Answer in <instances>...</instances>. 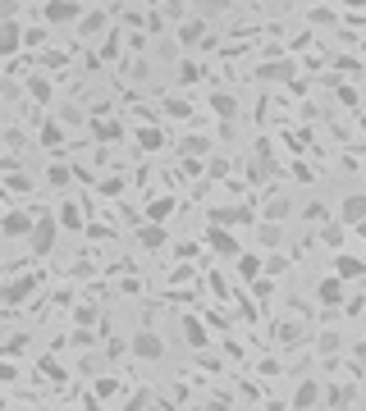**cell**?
I'll use <instances>...</instances> for the list:
<instances>
[{
  "label": "cell",
  "mask_w": 366,
  "mask_h": 411,
  "mask_svg": "<svg viewBox=\"0 0 366 411\" xmlns=\"http://www.w3.org/2000/svg\"><path fill=\"white\" fill-rule=\"evenodd\" d=\"M60 119H69V124H83V110H78V105H60Z\"/></svg>",
  "instance_id": "obj_39"
},
{
  "label": "cell",
  "mask_w": 366,
  "mask_h": 411,
  "mask_svg": "<svg viewBox=\"0 0 366 411\" xmlns=\"http://www.w3.org/2000/svg\"><path fill=\"white\" fill-rule=\"evenodd\" d=\"M37 14H42L46 23H73V18L83 23V14H88V9H83L78 0H46V5H37Z\"/></svg>",
  "instance_id": "obj_1"
},
{
  "label": "cell",
  "mask_w": 366,
  "mask_h": 411,
  "mask_svg": "<svg viewBox=\"0 0 366 411\" xmlns=\"http://www.w3.org/2000/svg\"><path fill=\"white\" fill-rule=\"evenodd\" d=\"M234 266H238V274H243V279H256V274H266V261H261V256H252V251H243Z\"/></svg>",
  "instance_id": "obj_20"
},
{
  "label": "cell",
  "mask_w": 366,
  "mask_h": 411,
  "mask_svg": "<svg viewBox=\"0 0 366 411\" xmlns=\"http://www.w3.org/2000/svg\"><path fill=\"white\" fill-rule=\"evenodd\" d=\"M201 37H206V18H183L179 23V42L183 46H197Z\"/></svg>",
  "instance_id": "obj_15"
},
{
  "label": "cell",
  "mask_w": 366,
  "mask_h": 411,
  "mask_svg": "<svg viewBox=\"0 0 366 411\" xmlns=\"http://www.w3.org/2000/svg\"><path fill=\"white\" fill-rule=\"evenodd\" d=\"M138 242L147 251H160V247H165V229H160V224H142V229H138Z\"/></svg>",
  "instance_id": "obj_17"
},
{
  "label": "cell",
  "mask_w": 366,
  "mask_h": 411,
  "mask_svg": "<svg viewBox=\"0 0 366 411\" xmlns=\"http://www.w3.org/2000/svg\"><path fill=\"white\" fill-rule=\"evenodd\" d=\"M288 215H293V201H288L284 192H275V197H266V206H261V220H266V224H284Z\"/></svg>",
  "instance_id": "obj_8"
},
{
  "label": "cell",
  "mask_w": 366,
  "mask_h": 411,
  "mask_svg": "<svg viewBox=\"0 0 366 411\" xmlns=\"http://www.w3.org/2000/svg\"><path fill=\"white\" fill-rule=\"evenodd\" d=\"M183 334H188L192 347H206V329H201V320H197V316H183Z\"/></svg>",
  "instance_id": "obj_22"
},
{
  "label": "cell",
  "mask_w": 366,
  "mask_h": 411,
  "mask_svg": "<svg viewBox=\"0 0 366 411\" xmlns=\"http://www.w3.org/2000/svg\"><path fill=\"white\" fill-rule=\"evenodd\" d=\"M55 233H60V220L55 215H37V229H33V251L37 256H51V247H55Z\"/></svg>",
  "instance_id": "obj_2"
},
{
  "label": "cell",
  "mask_w": 366,
  "mask_h": 411,
  "mask_svg": "<svg viewBox=\"0 0 366 411\" xmlns=\"http://www.w3.org/2000/svg\"><path fill=\"white\" fill-rule=\"evenodd\" d=\"M288 270V256H271L266 261V274H284Z\"/></svg>",
  "instance_id": "obj_37"
},
{
  "label": "cell",
  "mask_w": 366,
  "mask_h": 411,
  "mask_svg": "<svg viewBox=\"0 0 366 411\" xmlns=\"http://www.w3.org/2000/svg\"><path fill=\"white\" fill-rule=\"evenodd\" d=\"M28 92H33L37 101H51V78H46V73H33V78H28Z\"/></svg>",
  "instance_id": "obj_26"
},
{
  "label": "cell",
  "mask_w": 366,
  "mask_h": 411,
  "mask_svg": "<svg viewBox=\"0 0 366 411\" xmlns=\"http://www.w3.org/2000/svg\"><path fill=\"white\" fill-rule=\"evenodd\" d=\"M362 129H366V114H362Z\"/></svg>",
  "instance_id": "obj_43"
},
{
  "label": "cell",
  "mask_w": 366,
  "mask_h": 411,
  "mask_svg": "<svg viewBox=\"0 0 366 411\" xmlns=\"http://www.w3.org/2000/svg\"><path fill=\"white\" fill-rule=\"evenodd\" d=\"M78 32H83V37L114 32V28H110V14H105V9H88V14H83V23H78Z\"/></svg>",
  "instance_id": "obj_10"
},
{
  "label": "cell",
  "mask_w": 366,
  "mask_h": 411,
  "mask_svg": "<svg viewBox=\"0 0 366 411\" xmlns=\"http://www.w3.org/2000/svg\"><path fill=\"white\" fill-rule=\"evenodd\" d=\"M46 183H51V188H64V183H69V169H64V165H55V169H46Z\"/></svg>",
  "instance_id": "obj_32"
},
{
  "label": "cell",
  "mask_w": 366,
  "mask_h": 411,
  "mask_svg": "<svg viewBox=\"0 0 366 411\" xmlns=\"http://www.w3.org/2000/svg\"><path fill=\"white\" fill-rule=\"evenodd\" d=\"M33 288H37V274H23V279H9V283H5V302L14 306V302H23Z\"/></svg>",
  "instance_id": "obj_14"
},
{
  "label": "cell",
  "mask_w": 366,
  "mask_h": 411,
  "mask_svg": "<svg viewBox=\"0 0 366 411\" xmlns=\"http://www.w3.org/2000/svg\"><path fill=\"white\" fill-rule=\"evenodd\" d=\"M37 142H42V146H51V151H55V146H64V133H60V124H46V129L37 133Z\"/></svg>",
  "instance_id": "obj_27"
},
{
  "label": "cell",
  "mask_w": 366,
  "mask_h": 411,
  "mask_svg": "<svg viewBox=\"0 0 366 411\" xmlns=\"http://www.w3.org/2000/svg\"><path fill=\"white\" fill-rule=\"evenodd\" d=\"M183 151H192V155H201V151H211V142L201 133H192V137H183Z\"/></svg>",
  "instance_id": "obj_30"
},
{
  "label": "cell",
  "mask_w": 366,
  "mask_h": 411,
  "mask_svg": "<svg viewBox=\"0 0 366 411\" xmlns=\"http://www.w3.org/2000/svg\"><path fill=\"white\" fill-rule=\"evenodd\" d=\"M170 215H175V197H156L147 206V224H165Z\"/></svg>",
  "instance_id": "obj_19"
},
{
  "label": "cell",
  "mask_w": 366,
  "mask_h": 411,
  "mask_svg": "<svg viewBox=\"0 0 366 411\" xmlns=\"http://www.w3.org/2000/svg\"><path fill=\"white\" fill-rule=\"evenodd\" d=\"M339 220L348 224V229H358V224H366V192H348V197L339 201Z\"/></svg>",
  "instance_id": "obj_6"
},
{
  "label": "cell",
  "mask_w": 366,
  "mask_h": 411,
  "mask_svg": "<svg viewBox=\"0 0 366 411\" xmlns=\"http://www.w3.org/2000/svg\"><path fill=\"white\" fill-rule=\"evenodd\" d=\"M129 73H133V78H147V73H151V64H147V60H133V64H129Z\"/></svg>",
  "instance_id": "obj_40"
},
{
  "label": "cell",
  "mask_w": 366,
  "mask_h": 411,
  "mask_svg": "<svg viewBox=\"0 0 366 411\" xmlns=\"http://www.w3.org/2000/svg\"><path fill=\"white\" fill-rule=\"evenodd\" d=\"M256 247H266V251H271V247H279V224H256Z\"/></svg>",
  "instance_id": "obj_24"
},
{
  "label": "cell",
  "mask_w": 366,
  "mask_h": 411,
  "mask_svg": "<svg viewBox=\"0 0 366 411\" xmlns=\"http://www.w3.org/2000/svg\"><path fill=\"white\" fill-rule=\"evenodd\" d=\"M119 393V379H101V384H96V398H114Z\"/></svg>",
  "instance_id": "obj_35"
},
{
  "label": "cell",
  "mask_w": 366,
  "mask_h": 411,
  "mask_svg": "<svg viewBox=\"0 0 366 411\" xmlns=\"http://www.w3.org/2000/svg\"><path fill=\"white\" fill-rule=\"evenodd\" d=\"M179 78H183V83H197V78H201V68L192 64V60H183V68H179Z\"/></svg>",
  "instance_id": "obj_36"
},
{
  "label": "cell",
  "mask_w": 366,
  "mask_h": 411,
  "mask_svg": "<svg viewBox=\"0 0 366 411\" xmlns=\"http://www.w3.org/2000/svg\"><path fill=\"white\" fill-rule=\"evenodd\" d=\"M92 137L96 142H119L124 129H119V119H92Z\"/></svg>",
  "instance_id": "obj_16"
},
{
  "label": "cell",
  "mask_w": 366,
  "mask_h": 411,
  "mask_svg": "<svg viewBox=\"0 0 366 411\" xmlns=\"http://www.w3.org/2000/svg\"><path fill=\"white\" fill-rule=\"evenodd\" d=\"M18 46H23V28H18V18H0V55H18Z\"/></svg>",
  "instance_id": "obj_7"
},
{
  "label": "cell",
  "mask_w": 366,
  "mask_h": 411,
  "mask_svg": "<svg viewBox=\"0 0 366 411\" xmlns=\"http://www.w3.org/2000/svg\"><path fill=\"white\" fill-rule=\"evenodd\" d=\"M353 233H358V238H366V224H358V229H353Z\"/></svg>",
  "instance_id": "obj_42"
},
{
  "label": "cell",
  "mask_w": 366,
  "mask_h": 411,
  "mask_svg": "<svg viewBox=\"0 0 366 411\" xmlns=\"http://www.w3.org/2000/svg\"><path fill=\"white\" fill-rule=\"evenodd\" d=\"M0 229H5V238H33L37 215H28V210H9L5 220H0Z\"/></svg>",
  "instance_id": "obj_5"
},
{
  "label": "cell",
  "mask_w": 366,
  "mask_h": 411,
  "mask_svg": "<svg viewBox=\"0 0 366 411\" xmlns=\"http://www.w3.org/2000/svg\"><path fill=\"white\" fill-rule=\"evenodd\" d=\"M316 403H321V384H316V379H302V384L293 388V411H312Z\"/></svg>",
  "instance_id": "obj_11"
},
{
  "label": "cell",
  "mask_w": 366,
  "mask_h": 411,
  "mask_svg": "<svg viewBox=\"0 0 366 411\" xmlns=\"http://www.w3.org/2000/svg\"><path fill=\"white\" fill-rule=\"evenodd\" d=\"M129 352H133V357H142V361H160V357H165V342H160V334L142 329V334H133Z\"/></svg>",
  "instance_id": "obj_4"
},
{
  "label": "cell",
  "mask_w": 366,
  "mask_h": 411,
  "mask_svg": "<svg viewBox=\"0 0 366 411\" xmlns=\"http://www.w3.org/2000/svg\"><path fill=\"white\" fill-rule=\"evenodd\" d=\"M165 114H170V119H188V101H179V96H165Z\"/></svg>",
  "instance_id": "obj_29"
},
{
  "label": "cell",
  "mask_w": 366,
  "mask_h": 411,
  "mask_svg": "<svg viewBox=\"0 0 366 411\" xmlns=\"http://www.w3.org/2000/svg\"><path fill=\"white\" fill-rule=\"evenodd\" d=\"M334 274H339V279H366V261L339 251V256H334Z\"/></svg>",
  "instance_id": "obj_12"
},
{
  "label": "cell",
  "mask_w": 366,
  "mask_h": 411,
  "mask_svg": "<svg viewBox=\"0 0 366 411\" xmlns=\"http://www.w3.org/2000/svg\"><path fill=\"white\" fill-rule=\"evenodd\" d=\"M73 320H78V329L96 325V306H78V311H73Z\"/></svg>",
  "instance_id": "obj_34"
},
{
  "label": "cell",
  "mask_w": 366,
  "mask_h": 411,
  "mask_svg": "<svg viewBox=\"0 0 366 411\" xmlns=\"http://www.w3.org/2000/svg\"><path fill=\"white\" fill-rule=\"evenodd\" d=\"M55 220H60V229H83V206L78 201H60V210H55Z\"/></svg>",
  "instance_id": "obj_13"
},
{
  "label": "cell",
  "mask_w": 366,
  "mask_h": 411,
  "mask_svg": "<svg viewBox=\"0 0 366 411\" xmlns=\"http://www.w3.org/2000/svg\"><path fill=\"white\" fill-rule=\"evenodd\" d=\"M334 18H339V14H334V9H325V5H316V9H312V23H316V28L334 23Z\"/></svg>",
  "instance_id": "obj_33"
},
{
  "label": "cell",
  "mask_w": 366,
  "mask_h": 411,
  "mask_svg": "<svg viewBox=\"0 0 366 411\" xmlns=\"http://www.w3.org/2000/svg\"><path fill=\"white\" fill-rule=\"evenodd\" d=\"M256 78H261V83H275V78H293V64H261V68H256Z\"/></svg>",
  "instance_id": "obj_25"
},
{
  "label": "cell",
  "mask_w": 366,
  "mask_h": 411,
  "mask_svg": "<svg viewBox=\"0 0 366 411\" xmlns=\"http://www.w3.org/2000/svg\"><path fill=\"white\" fill-rule=\"evenodd\" d=\"M321 242H325V247H343V229H339V224H325V229H321Z\"/></svg>",
  "instance_id": "obj_28"
},
{
  "label": "cell",
  "mask_w": 366,
  "mask_h": 411,
  "mask_svg": "<svg viewBox=\"0 0 366 411\" xmlns=\"http://www.w3.org/2000/svg\"><path fill=\"white\" fill-rule=\"evenodd\" d=\"M362 92H366V87H362Z\"/></svg>",
  "instance_id": "obj_44"
},
{
  "label": "cell",
  "mask_w": 366,
  "mask_h": 411,
  "mask_svg": "<svg viewBox=\"0 0 366 411\" xmlns=\"http://www.w3.org/2000/svg\"><path fill=\"white\" fill-rule=\"evenodd\" d=\"M211 110L225 114V119H234V114H238V101H234L229 92H216V96H211Z\"/></svg>",
  "instance_id": "obj_23"
},
{
  "label": "cell",
  "mask_w": 366,
  "mask_h": 411,
  "mask_svg": "<svg viewBox=\"0 0 366 411\" xmlns=\"http://www.w3.org/2000/svg\"><path fill=\"white\" fill-rule=\"evenodd\" d=\"M316 302H325V306H339L343 302V279L339 274H325V279L316 283Z\"/></svg>",
  "instance_id": "obj_9"
},
{
  "label": "cell",
  "mask_w": 366,
  "mask_h": 411,
  "mask_svg": "<svg viewBox=\"0 0 366 411\" xmlns=\"http://www.w3.org/2000/svg\"><path fill=\"white\" fill-rule=\"evenodd\" d=\"M101 55H105V60H114V55H119V32H110V42L101 46Z\"/></svg>",
  "instance_id": "obj_38"
},
{
  "label": "cell",
  "mask_w": 366,
  "mask_h": 411,
  "mask_svg": "<svg viewBox=\"0 0 366 411\" xmlns=\"http://www.w3.org/2000/svg\"><path fill=\"white\" fill-rule=\"evenodd\" d=\"M252 220V210H243V206H225V210H216V224L225 229V224H247Z\"/></svg>",
  "instance_id": "obj_21"
},
{
  "label": "cell",
  "mask_w": 366,
  "mask_h": 411,
  "mask_svg": "<svg viewBox=\"0 0 366 411\" xmlns=\"http://www.w3.org/2000/svg\"><path fill=\"white\" fill-rule=\"evenodd\" d=\"M297 338H302V325L284 320V325H279V342H297Z\"/></svg>",
  "instance_id": "obj_31"
},
{
  "label": "cell",
  "mask_w": 366,
  "mask_h": 411,
  "mask_svg": "<svg viewBox=\"0 0 366 411\" xmlns=\"http://www.w3.org/2000/svg\"><path fill=\"white\" fill-rule=\"evenodd\" d=\"M133 142H138L142 151H160V146H165V133H160V129H147V124H142V129L133 133Z\"/></svg>",
  "instance_id": "obj_18"
},
{
  "label": "cell",
  "mask_w": 366,
  "mask_h": 411,
  "mask_svg": "<svg viewBox=\"0 0 366 411\" xmlns=\"http://www.w3.org/2000/svg\"><path fill=\"white\" fill-rule=\"evenodd\" d=\"M206 247L216 251V256H225V261H238V256H243V242H238L229 229H220V224H211V233H206Z\"/></svg>",
  "instance_id": "obj_3"
},
{
  "label": "cell",
  "mask_w": 366,
  "mask_h": 411,
  "mask_svg": "<svg viewBox=\"0 0 366 411\" xmlns=\"http://www.w3.org/2000/svg\"><path fill=\"white\" fill-rule=\"evenodd\" d=\"M206 411H229V403H220V398H216V403H206Z\"/></svg>",
  "instance_id": "obj_41"
}]
</instances>
